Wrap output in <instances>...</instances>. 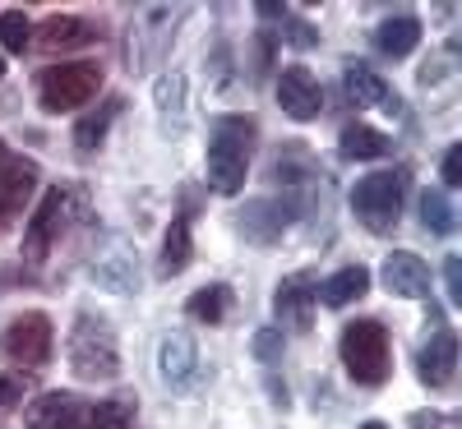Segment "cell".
<instances>
[{"label": "cell", "instance_id": "6da1fadb", "mask_svg": "<svg viewBox=\"0 0 462 429\" xmlns=\"http://www.w3.org/2000/svg\"><path fill=\"white\" fill-rule=\"evenodd\" d=\"M259 130L250 115H217L208 130V185L217 194H241L250 176Z\"/></svg>", "mask_w": 462, "mask_h": 429}, {"label": "cell", "instance_id": "7a4b0ae2", "mask_svg": "<svg viewBox=\"0 0 462 429\" xmlns=\"http://www.w3.org/2000/svg\"><path fill=\"white\" fill-rule=\"evenodd\" d=\"M69 370L97 383L121 374V342H116V328L106 319L79 315V324L69 328Z\"/></svg>", "mask_w": 462, "mask_h": 429}, {"label": "cell", "instance_id": "3957f363", "mask_svg": "<svg viewBox=\"0 0 462 429\" xmlns=\"http://www.w3.org/2000/svg\"><path fill=\"white\" fill-rule=\"evenodd\" d=\"M342 365L361 388H379L393 370V351H389V333L374 319H356L342 328Z\"/></svg>", "mask_w": 462, "mask_h": 429}, {"label": "cell", "instance_id": "277c9868", "mask_svg": "<svg viewBox=\"0 0 462 429\" xmlns=\"http://www.w3.org/2000/svg\"><path fill=\"white\" fill-rule=\"evenodd\" d=\"M97 88H102V65H93V60H60L37 74V102L51 115L93 102Z\"/></svg>", "mask_w": 462, "mask_h": 429}, {"label": "cell", "instance_id": "5b68a950", "mask_svg": "<svg viewBox=\"0 0 462 429\" xmlns=\"http://www.w3.org/2000/svg\"><path fill=\"white\" fill-rule=\"evenodd\" d=\"M402 194H407L402 171H370L352 185V213L374 231V236H389L402 217Z\"/></svg>", "mask_w": 462, "mask_h": 429}, {"label": "cell", "instance_id": "8992f818", "mask_svg": "<svg viewBox=\"0 0 462 429\" xmlns=\"http://www.w3.org/2000/svg\"><path fill=\"white\" fill-rule=\"evenodd\" d=\"M51 346H56V333H51V319L28 309V315L10 319L5 333H0V351H5V361L23 365V370H37L51 361Z\"/></svg>", "mask_w": 462, "mask_h": 429}, {"label": "cell", "instance_id": "52a82bcc", "mask_svg": "<svg viewBox=\"0 0 462 429\" xmlns=\"http://www.w3.org/2000/svg\"><path fill=\"white\" fill-rule=\"evenodd\" d=\"M37 180H42V171H37L32 158H23V152H14L5 139H0V231H5V222L14 213H23V204L32 199Z\"/></svg>", "mask_w": 462, "mask_h": 429}, {"label": "cell", "instance_id": "ba28073f", "mask_svg": "<svg viewBox=\"0 0 462 429\" xmlns=\"http://www.w3.org/2000/svg\"><path fill=\"white\" fill-rule=\"evenodd\" d=\"M65 213H69V189L51 185V189L42 194V204L32 208L28 226H23V259H28V263H42V259L51 254V245H56V236H60Z\"/></svg>", "mask_w": 462, "mask_h": 429}, {"label": "cell", "instance_id": "9c48e42d", "mask_svg": "<svg viewBox=\"0 0 462 429\" xmlns=\"http://www.w3.org/2000/svg\"><path fill=\"white\" fill-rule=\"evenodd\" d=\"M88 420H93V402L74 393H42L23 411L28 429H88Z\"/></svg>", "mask_w": 462, "mask_h": 429}, {"label": "cell", "instance_id": "30bf717a", "mask_svg": "<svg viewBox=\"0 0 462 429\" xmlns=\"http://www.w3.org/2000/svg\"><path fill=\"white\" fill-rule=\"evenodd\" d=\"M278 106L291 115V121H315L319 106H324V93L315 84V74L305 65H287L278 74Z\"/></svg>", "mask_w": 462, "mask_h": 429}, {"label": "cell", "instance_id": "8fae6325", "mask_svg": "<svg viewBox=\"0 0 462 429\" xmlns=\"http://www.w3.org/2000/svg\"><path fill=\"white\" fill-rule=\"evenodd\" d=\"M416 374L426 388H448L457 374V337L453 328H435L426 337V346L416 351Z\"/></svg>", "mask_w": 462, "mask_h": 429}, {"label": "cell", "instance_id": "7c38bea8", "mask_svg": "<svg viewBox=\"0 0 462 429\" xmlns=\"http://www.w3.org/2000/svg\"><path fill=\"white\" fill-rule=\"evenodd\" d=\"M383 287H389V296H402V300H426L430 296V268L407 250H393L383 259Z\"/></svg>", "mask_w": 462, "mask_h": 429}, {"label": "cell", "instance_id": "4fadbf2b", "mask_svg": "<svg viewBox=\"0 0 462 429\" xmlns=\"http://www.w3.org/2000/svg\"><path fill=\"white\" fill-rule=\"evenodd\" d=\"M273 305H278V319L287 324V328H296V333H310L315 328V282L305 278V272H296V278H287L282 287H278V296H273Z\"/></svg>", "mask_w": 462, "mask_h": 429}, {"label": "cell", "instance_id": "5bb4252c", "mask_svg": "<svg viewBox=\"0 0 462 429\" xmlns=\"http://www.w3.org/2000/svg\"><path fill=\"white\" fill-rule=\"evenodd\" d=\"M97 42V23L84 14H51L42 28H37V47L42 51H79Z\"/></svg>", "mask_w": 462, "mask_h": 429}, {"label": "cell", "instance_id": "9a60e30c", "mask_svg": "<svg viewBox=\"0 0 462 429\" xmlns=\"http://www.w3.org/2000/svg\"><path fill=\"white\" fill-rule=\"evenodd\" d=\"M296 217H300V208H296L291 199H259V204H250V208H245L241 226L250 231V241L268 245V241H278Z\"/></svg>", "mask_w": 462, "mask_h": 429}, {"label": "cell", "instance_id": "2e32d148", "mask_svg": "<svg viewBox=\"0 0 462 429\" xmlns=\"http://www.w3.org/2000/svg\"><path fill=\"white\" fill-rule=\"evenodd\" d=\"M93 287H102V291H116V296H130V291H139V259L125 250V245H111L97 263H93Z\"/></svg>", "mask_w": 462, "mask_h": 429}, {"label": "cell", "instance_id": "e0dca14e", "mask_svg": "<svg viewBox=\"0 0 462 429\" xmlns=\"http://www.w3.org/2000/svg\"><path fill=\"white\" fill-rule=\"evenodd\" d=\"M342 79H346V102H352L356 111L361 106H383V111H398V97L389 93V84L379 79V74L365 65V60H352L342 69Z\"/></svg>", "mask_w": 462, "mask_h": 429}, {"label": "cell", "instance_id": "ac0fdd59", "mask_svg": "<svg viewBox=\"0 0 462 429\" xmlns=\"http://www.w3.org/2000/svg\"><path fill=\"white\" fill-rule=\"evenodd\" d=\"M158 365H162V379L167 383H189V374H195V365H199V346H195V337L189 333H167L162 337V351H158Z\"/></svg>", "mask_w": 462, "mask_h": 429}, {"label": "cell", "instance_id": "d6986e66", "mask_svg": "<svg viewBox=\"0 0 462 429\" xmlns=\"http://www.w3.org/2000/svg\"><path fill=\"white\" fill-rule=\"evenodd\" d=\"M374 47L389 56V60H402L420 47V19L416 14H393V19H383L379 32H374Z\"/></svg>", "mask_w": 462, "mask_h": 429}, {"label": "cell", "instance_id": "ffe728a7", "mask_svg": "<svg viewBox=\"0 0 462 429\" xmlns=\"http://www.w3.org/2000/svg\"><path fill=\"white\" fill-rule=\"evenodd\" d=\"M365 291H370V272L356 263V268H342V272H333V278H328L324 287H315V300H324L328 309H342V305L361 300Z\"/></svg>", "mask_w": 462, "mask_h": 429}, {"label": "cell", "instance_id": "44dd1931", "mask_svg": "<svg viewBox=\"0 0 462 429\" xmlns=\"http://www.w3.org/2000/svg\"><path fill=\"white\" fill-rule=\"evenodd\" d=\"M337 148H342L346 162H374V158L389 152V139H383L379 130H370V125H346L342 139H337Z\"/></svg>", "mask_w": 462, "mask_h": 429}, {"label": "cell", "instance_id": "7402d4cb", "mask_svg": "<svg viewBox=\"0 0 462 429\" xmlns=\"http://www.w3.org/2000/svg\"><path fill=\"white\" fill-rule=\"evenodd\" d=\"M231 305H236V296H231V287H222V282H213V287H199L195 296L185 300V309H189V315H195L199 324H222Z\"/></svg>", "mask_w": 462, "mask_h": 429}, {"label": "cell", "instance_id": "603a6c76", "mask_svg": "<svg viewBox=\"0 0 462 429\" xmlns=\"http://www.w3.org/2000/svg\"><path fill=\"white\" fill-rule=\"evenodd\" d=\"M189 254H195V245H189V217L180 213L167 226V241H162V272H167V278H176V272L189 263Z\"/></svg>", "mask_w": 462, "mask_h": 429}, {"label": "cell", "instance_id": "cb8c5ba5", "mask_svg": "<svg viewBox=\"0 0 462 429\" xmlns=\"http://www.w3.org/2000/svg\"><path fill=\"white\" fill-rule=\"evenodd\" d=\"M116 115H121V102H116V97H106L97 115H84V121L74 125V143H79V152H93V148L106 139V125L116 121Z\"/></svg>", "mask_w": 462, "mask_h": 429}, {"label": "cell", "instance_id": "d4e9b609", "mask_svg": "<svg viewBox=\"0 0 462 429\" xmlns=\"http://www.w3.org/2000/svg\"><path fill=\"white\" fill-rule=\"evenodd\" d=\"M152 97H158V111H162L167 130H180V115H185V74H162Z\"/></svg>", "mask_w": 462, "mask_h": 429}, {"label": "cell", "instance_id": "484cf974", "mask_svg": "<svg viewBox=\"0 0 462 429\" xmlns=\"http://www.w3.org/2000/svg\"><path fill=\"white\" fill-rule=\"evenodd\" d=\"M420 226H426L430 236H448V231H453V204H448V194H439V189L420 194Z\"/></svg>", "mask_w": 462, "mask_h": 429}, {"label": "cell", "instance_id": "4316f807", "mask_svg": "<svg viewBox=\"0 0 462 429\" xmlns=\"http://www.w3.org/2000/svg\"><path fill=\"white\" fill-rule=\"evenodd\" d=\"M32 42V28H28V14L23 10H5L0 14V47L23 56V47Z\"/></svg>", "mask_w": 462, "mask_h": 429}, {"label": "cell", "instance_id": "83f0119b", "mask_svg": "<svg viewBox=\"0 0 462 429\" xmlns=\"http://www.w3.org/2000/svg\"><path fill=\"white\" fill-rule=\"evenodd\" d=\"M88 429H130V406H121V402H97Z\"/></svg>", "mask_w": 462, "mask_h": 429}, {"label": "cell", "instance_id": "f1b7e54d", "mask_svg": "<svg viewBox=\"0 0 462 429\" xmlns=\"http://www.w3.org/2000/svg\"><path fill=\"white\" fill-rule=\"evenodd\" d=\"M254 356H259L263 365L282 361V333H278V328H259V333H254Z\"/></svg>", "mask_w": 462, "mask_h": 429}, {"label": "cell", "instance_id": "f546056e", "mask_svg": "<svg viewBox=\"0 0 462 429\" xmlns=\"http://www.w3.org/2000/svg\"><path fill=\"white\" fill-rule=\"evenodd\" d=\"M28 393V379L23 374H0V406H19Z\"/></svg>", "mask_w": 462, "mask_h": 429}, {"label": "cell", "instance_id": "4dcf8cb0", "mask_svg": "<svg viewBox=\"0 0 462 429\" xmlns=\"http://www.w3.org/2000/svg\"><path fill=\"white\" fill-rule=\"evenodd\" d=\"M457 162H462V148H457V143H453V148H444V158H439V176H444V185H448V189H453V185H457V176H462V171H457Z\"/></svg>", "mask_w": 462, "mask_h": 429}, {"label": "cell", "instance_id": "1f68e13d", "mask_svg": "<svg viewBox=\"0 0 462 429\" xmlns=\"http://www.w3.org/2000/svg\"><path fill=\"white\" fill-rule=\"evenodd\" d=\"M444 282H448V300L462 305V282H457V254L444 259Z\"/></svg>", "mask_w": 462, "mask_h": 429}, {"label": "cell", "instance_id": "d6a6232c", "mask_svg": "<svg viewBox=\"0 0 462 429\" xmlns=\"http://www.w3.org/2000/svg\"><path fill=\"white\" fill-rule=\"evenodd\" d=\"M291 37H296L300 47H310V42H315V32H310V28H300V23H291Z\"/></svg>", "mask_w": 462, "mask_h": 429}, {"label": "cell", "instance_id": "836d02e7", "mask_svg": "<svg viewBox=\"0 0 462 429\" xmlns=\"http://www.w3.org/2000/svg\"><path fill=\"white\" fill-rule=\"evenodd\" d=\"M361 429H389V424H383V420H365Z\"/></svg>", "mask_w": 462, "mask_h": 429}, {"label": "cell", "instance_id": "e575fe53", "mask_svg": "<svg viewBox=\"0 0 462 429\" xmlns=\"http://www.w3.org/2000/svg\"><path fill=\"white\" fill-rule=\"evenodd\" d=\"M0 79H5V56H0Z\"/></svg>", "mask_w": 462, "mask_h": 429}]
</instances>
